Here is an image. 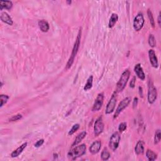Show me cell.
I'll return each instance as SVG.
<instances>
[{"label": "cell", "mask_w": 161, "mask_h": 161, "mask_svg": "<svg viewBox=\"0 0 161 161\" xmlns=\"http://www.w3.org/2000/svg\"><path fill=\"white\" fill-rule=\"evenodd\" d=\"M110 157V154L108 150L107 149V148H105V149L103 150V151L101 152V158L103 160H108Z\"/></svg>", "instance_id": "obj_23"}, {"label": "cell", "mask_w": 161, "mask_h": 161, "mask_svg": "<svg viewBox=\"0 0 161 161\" xmlns=\"http://www.w3.org/2000/svg\"><path fill=\"white\" fill-rule=\"evenodd\" d=\"M104 130V124L103 121V117H100L97 118L95 123L94 126V133L96 137H98L103 132Z\"/></svg>", "instance_id": "obj_9"}, {"label": "cell", "mask_w": 161, "mask_h": 161, "mask_svg": "<svg viewBox=\"0 0 161 161\" xmlns=\"http://www.w3.org/2000/svg\"><path fill=\"white\" fill-rule=\"evenodd\" d=\"M104 101V94L103 93H101L97 96V98L95 100V103L93 105L92 108L93 112H98L99 110L102 107Z\"/></svg>", "instance_id": "obj_10"}, {"label": "cell", "mask_w": 161, "mask_h": 161, "mask_svg": "<svg viewBox=\"0 0 161 161\" xmlns=\"http://www.w3.org/2000/svg\"><path fill=\"white\" fill-rule=\"evenodd\" d=\"M22 118V115H21V114H17V115H13L12 116L10 119H9V121L12 122V121H18V120H20Z\"/></svg>", "instance_id": "obj_29"}, {"label": "cell", "mask_w": 161, "mask_h": 161, "mask_svg": "<svg viewBox=\"0 0 161 161\" xmlns=\"http://www.w3.org/2000/svg\"><path fill=\"white\" fill-rule=\"evenodd\" d=\"M148 42H149V44L150 47H154L156 45V40H155V39L154 36L152 35V34H150L149 37V40H148Z\"/></svg>", "instance_id": "obj_27"}, {"label": "cell", "mask_w": 161, "mask_h": 161, "mask_svg": "<svg viewBox=\"0 0 161 161\" xmlns=\"http://www.w3.org/2000/svg\"><path fill=\"white\" fill-rule=\"evenodd\" d=\"M86 151V145L85 144L83 143L81 145L76 146L75 148H74V149H71L69 152L68 154H67V156H68L69 158L73 160H75L85 154Z\"/></svg>", "instance_id": "obj_2"}, {"label": "cell", "mask_w": 161, "mask_h": 161, "mask_svg": "<svg viewBox=\"0 0 161 161\" xmlns=\"http://www.w3.org/2000/svg\"><path fill=\"white\" fill-rule=\"evenodd\" d=\"M127 128V124L126 122H122L118 126V130L120 131V132H123Z\"/></svg>", "instance_id": "obj_30"}, {"label": "cell", "mask_w": 161, "mask_h": 161, "mask_svg": "<svg viewBox=\"0 0 161 161\" xmlns=\"http://www.w3.org/2000/svg\"><path fill=\"white\" fill-rule=\"evenodd\" d=\"M120 135L118 132H115L112 134V135L110 137L109 146L113 151H115L118 146H119L120 141Z\"/></svg>", "instance_id": "obj_5"}, {"label": "cell", "mask_w": 161, "mask_h": 161, "mask_svg": "<svg viewBox=\"0 0 161 161\" xmlns=\"http://www.w3.org/2000/svg\"><path fill=\"white\" fill-rule=\"evenodd\" d=\"M137 104H138V98L135 97V98H134V100L133 101V108H135V107H136L137 106Z\"/></svg>", "instance_id": "obj_33"}, {"label": "cell", "mask_w": 161, "mask_h": 161, "mask_svg": "<svg viewBox=\"0 0 161 161\" xmlns=\"http://www.w3.org/2000/svg\"><path fill=\"white\" fill-rule=\"evenodd\" d=\"M135 152L137 155H141L144 152V142L142 141H139L135 147Z\"/></svg>", "instance_id": "obj_18"}, {"label": "cell", "mask_w": 161, "mask_h": 161, "mask_svg": "<svg viewBox=\"0 0 161 161\" xmlns=\"http://www.w3.org/2000/svg\"><path fill=\"white\" fill-rule=\"evenodd\" d=\"M79 127H80V125L79 124H74L73 127H72L71 129L69 130V132L68 133V134L69 135H73L76 131H78V129H79Z\"/></svg>", "instance_id": "obj_28"}, {"label": "cell", "mask_w": 161, "mask_h": 161, "mask_svg": "<svg viewBox=\"0 0 161 161\" xmlns=\"http://www.w3.org/2000/svg\"><path fill=\"white\" fill-rule=\"evenodd\" d=\"M81 33H82V31H81V28H80L79 30V32H78V34L77 35V38H76V42L74 43L73 50H72L71 55V56L69 59L68 62H67V64H66V70L71 68L72 65L73 64L75 57H76V56H77V54L78 52L79 46H80V39H81Z\"/></svg>", "instance_id": "obj_1"}, {"label": "cell", "mask_w": 161, "mask_h": 161, "mask_svg": "<svg viewBox=\"0 0 161 161\" xmlns=\"http://www.w3.org/2000/svg\"><path fill=\"white\" fill-rule=\"evenodd\" d=\"M101 147V142L100 141H96L93 142L90 147V151L92 154H96L98 153Z\"/></svg>", "instance_id": "obj_12"}, {"label": "cell", "mask_w": 161, "mask_h": 161, "mask_svg": "<svg viewBox=\"0 0 161 161\" xmlns=\"http://www.w3.org/2000/svg\"><path fill=\"white\" fill-rule=\"evenodd\" d=\"M135 83H136V77L134 76L133 78L131 80V81L130 83V86L131 88H134L135 86Z\"/></svg>", "instance_id": "obj_31"}, {"label": "cell", "mask_w": 161, "mask_h": 161, "mask_svg": "<svg viewBox=\"0 0 161 161\" xmlns=\"http://www.w3.org/2000/svg\"><path fill=\"white\" fill-rule=\"evenodd\" d=\"M44 143V139H40L39 141H38L35 143V147H40L43 145V143Z\"/></svg>", "instance_id": "obj_32"}, {"label": "cell", "mask_w": 161, "mask_h": 161, "mask_svg": "<svg viewBox=\"0 0 161 161\" xmlns=\"http://www.w3.org/2000/svg\"><path fill=\"white\" fill-rule=\"evenodd\" d=\"M86 135H87V133L86 132H85V131H83V132H80L79 134H78V136L76 137L74 142L73 143V144H72V147H74L78 145V144L86 137Z\"/></svg>", "instance_id": "obj_17"}, {"label": "cell", "mask_w": 161, "mask_h": 161, "mask_svg": "<svg viewBox=\"0 0 161 161\" xmlns=\"http://www.w3.org/2000/svg\"><path fill=\"white\" fill-rule=\"evenodd\" d=\"M9 99V96L8 95H0V100H1V105H0V107H3L4 105H5L7 101Z\"/></svg>", "instance_id": "obj_26"}, {"label": "cell", "mask_w": 161, "mask_h": 161, "mask_svg": "<svg viewBox=\"0 0 161 161\" xmlns=\"http://www.w3.org/2000/svg\"><path fill=\"white\" fill-rule=\"evenodd\" d=\"M131 100H132V99H131L130 97H126V98H124L121 101V102L119 103V105H118V107L116 109V112L115 113V115L113 116L114 119L117 118L118 116L122 112L123 110L128 107L129 105L131 102Z\"/></svg>", "instance_id": "obj_6"}, {"label": "cell", "mask_w": 161, "mask_h": 161, "mask_svg": "<svg viewBox=\"0 0 161 161\" xmlns=\"http://www.w3.org/2000/svg\"><path fill=\"white\" fill-rule=\"evenodd\" d=\"M149 57L150 59V62L152 67H154V68H157L159 66L158 60L157 58L155 52L153 49H150L149 50Z\"/></svg>", "instance_id": "obj_11"}, {"label": "cell", "mask_w": 161, "mask_h": 161, "mask_svg": "<svg viewBox=\"0 0 161 161\" xmlns=\"http://www.w3.org/2000/svg\"><path fill=\"white\" fill-rule=\"evenodd\" d=\"M161 139V133L160 130H157L155 133V137H154V143L157 144L160 142Z\"/></svg>", "instance_id": "obj_25"}, {"label": "cell", "mask_w": 161, "mask_h": 161, "mask_svg": "<svg viewBox=\"0 0 161 161\" xmlns=\"http://www.w3.org/2000/svg\"><path fill=\"white\" fill-rule=\"evenodd\" d=\"M160 15H161V13L160 12V13H159V16H158V19H157V22H158V24H159V27H160V25H161Z\"/></svg>", "instance_id": "obj_34"}, {"label": "cell", "mask_w": 161, "mask_h": 161, "mask_svg": "<svg viewBox=\"0 0 161 161\" xmlns=\"http://www.w3.org/2000/svg\"><path fill=\"white\" fill-rule=\"evenodd\" d=\"M118 20V15L116 14V13H113L112 15V16H111V17H110V18H109V23H108L109 28H112L114 26H115Z\"/></svg>", "instance_id": "obj_20"}, {"label": "cell", "mask_w": 161, "mask_h": 161, "mask_svg": "<svg viewBox=\"0 0 161 161\" xmlns=\"http://www.w3.org/2000/svg\"><path fill=\"white\" fill-rule=\"evenodd\" d=\"M130 76V71L129 69L125 70L124 71V73H122L119 80H118V82L117 84V88L115 91L117 93L121 92L124 90L127 83H128Z\"/></svg>", "instance_id": "obj_3"}, {"label": "cell", "mask_w": 161, "mask_h": 161, "mask_svg": "<svg viewBox=\"0 0 161 161\" xmlns=\"http://www.w3.org/2000/svg\"><path fill=\"white\" fill-rule=\"evenodd\" d=\"M134 71H135V74H137V77L140 79L143 80L145 79V75L143 71V69H142L141 64H137L135 65V66L134 67Z\"/></svg>", "instance_id": "obj_13"}, {"label": "cell", "mask_w": 161, "mask_h": 161, "mask_svg": "<svg viewBox=\"0 0 161 161\" xmlns=\"http://www.w3.org/2000/svg\"><path fill=\"white\" fill-rule=\"evenodd\" d=\"M66 3H67V4H69V5H71V3H72V1H67Z\"/></svg>", "instance_id": "obj_36"}, {"label": "cell", "mask_w": 161, "mask_h": 161, "mask_svg": "<svg viewBox=\"0 0 161 161\" xmlns=\"http://www.w3.org/2000/svg\"><path fill=\"white\" fill-rule=\"evenodd\" d=\"M27 142L23 143L22 145H21L19 147H18L17 149L12 152L11 154V157H16L19 156L22 153L24 149L27 147Z\"/></svg>", "instance_id": "obj_14"}, {"label": "cell", "mask_w": 161, "mask_h": 161, "mask_svg": "<svg viewBox=\"0 0 161 161\" xmlns=\"http://www.w3.org/2000/svg\"><path fill=\"white\" fill-rule=\"evenodd\" d=\"M0 18L3 22L9 25H12L13 23V20L11 16L8 15L6 12H3L1 14V16H0Z\"/></svg>", "instance_id": "obj_16"}, {"label": "cell", "mask_w": 161, "mask_h": 161, "mask_svg": "<svg viewBox=\"0 0 161 161\" xmlns=\"http://www.w3.org/2000/svg\"><path fill=\"white\" fill-rule=\"evenodd\" d=\"M147 15H148V17H149L150 23L152 25V27L154 28L155 27V21H154V18L153 15H152V13L151 11L150 10H148L147 11Z\"/></svg>", "instance_id": "obj_24"}, {"label": "cell", "mask_w": 161, "mask_h": 161, "mask_svg": "<svg viewBox=\"0 0 161 161\" xmlns=\"http://www.w3.org/2000/svg\"><path fill=\"white\" fill-rule=\"evenodd\" d=\"M93 76H90L89 78L87 80V82L85 84V85H84V91H88L91 90L93 87Z\"/></svg>", "instance_id": "obj_22"}, {"label": "cell", "mask_w": 161, "mask_h": 161, "mask_svg": "<svg viewBox=\"0 0 161 161\" xmlns=\"http://www.w3.org/2000/svg\"><path fill=\"white\" fill-rule=\"evenodd\" d=\"M146 156L149 161H154L156 160L157 157V155L153 150H147L146 152Z\"/></svg>", "instance_id": "obj_21"}, {"label": "cell", "mask_w": 161, "mask_h": 161, "mask_svg": "<svg viewBox=\"0 0 161 161\" xmlns=\"http://www.w3.org/2000/svg\"><path fill=\"white\" fill-rule=\"evenodd\" d=\"M13 7V3L11 1H0V10H10Z\"/></svg>", "instance_id": "obj_19"}, {"label": "cell", "mask_w": 161, "mask_h": 161, "mask_svg": "<svg viewBox=\"0 0 161 161\" xmlns=\"http://www.w3.org/2000/svg\"><path fill=\"white\" fill-rule=\"evenodd\" d=\"M157 98V92L155 87L154 86L153 82L149 80L148 83V96L147 100L150 104H153Z\"/></svg>", "instance_id": "obj_4"}, {"label": "cell", "mask_w": 161, "mask_h": 161, "mask_svg": "<svg viewBox=\"0 0 161 161\" xmlns=\"http://www.w3.org/2000/svg\"><path fill=\"white\" fill-rule=\"evenodd\" d=\"M139 93H140V95H141V96L143 97V93H142V88L140 86L139 87Z\"/></svg>", "instance_id": "obj_35"}, {"label": "cell", "mask_w": 161, "mask_h": 161, "mask_svg": "<svg viewBox=\"0 0 161 161\" xmlns=\"http://www.w3.org/2000/svg\"><path fill=\"white\" fill-rule=\"evenodd\" d=\"M117 93L116 91L113 93L112 96L111 97V98H110L109 101V102L107 104V108H106L105 109V114H107V115H109V114L113 113L114 109L115 108V106L117 101Z\"/></svg>", "instance_id": "obj_8"}, {"label": "cell", "mask_w": 161, "mask_h": 161, "mask_svg": "<svg viewBox=\"0 0 161 161\" xmlns=\"http://www.w3.org/2000/svg\"><path fill=\"white\" fill-rule=\"evenodd\" d=\"M38 25H39V27L42 32H47L49 30V24L44 20H39V22H38Z\"/></svg>", "instance_id": "obj_15"}, {"label": "cell", "mask_w": 161, "mask_h": 161, "mask_svg": "<svg viewBox=\"0 0 161 161\" xmlns=\"http://www.w3.org/2000/svg\"><path fill=\"white\" fill-rule=\"evenodd\" d=\"M144 23H145V20H144L143 15L142 13H139L135 16L133 20V28L137 32L141 30L143 27Z\"/></svg>", "instance_id": "obj_7"}]
</instances>
